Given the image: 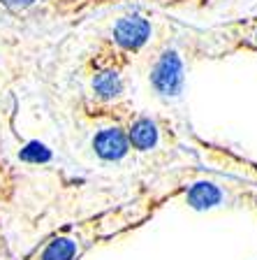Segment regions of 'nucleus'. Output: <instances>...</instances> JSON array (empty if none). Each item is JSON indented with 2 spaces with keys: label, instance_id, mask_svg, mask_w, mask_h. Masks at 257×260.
I'll list each match as a JSON object with an SVG mask.
<instances>
[{
  "label": "nucleus",
  "instance_id": "f257e3e1",
  "mask_svg": "<svg viewBox=\"0 0 257 260\" xmlns=\"http://www.w3.org/2000/svg\"><path fill=\"white\" fill-rule=\"evenodd\" d=\"M151 81L162 95H178L183 88V65L176 51H165L151 72Z\"/></svg>",
  "mask_w": 257,
  "mask_h": 260
},
{
  "label": "nucleus",
  "instance_id": "f03ea898",
  "mask_svg": "<svg viewBox=\"0 0 257 260\" xmlns=\"http://www.w3.org/2000/svg\"><path fill=\"white\" fill-rule=\"evenodd\" d=\"M151 26L141 16H125L114 26V40L123 49H137L149 40Z\"/></svg>",
  "mask_w": 257,
  "mask_h": 260
},
{
  "label": "nucleus",
  "instance_id": "7ed1b4c3",
  "mask_svg": "<svg viewBox=\"0 0 257 260\" xmlns=\"http://www.w3.org/2000/svg\"><path fill=\"white\" fill-rule=\"evenodd\" d=\"M93 149L102 160H118L128 153V137L118 128H104L95 135Z\"/></svg>",
  "mask_w": 257,
  "mask_h": 260
},
{
  "label": "nucleus",
  "instance_id": "20e7f679",
  "mask_svg": "<svg viewBox=\"0 0 257 260\" xmlns=\"http://www.w3.org/2000/svg\"><path fill=\"white\" fill-rule=\"evenodd\" d=\"M220 200H223V190L211 181H199L188 190V205L195 209H209V207L218 205Z\"/></svg>",
  "mask_w": 257,
  "mask_h": 260
},
{
  "label": "nucleus",
  "instance_id": "39448f33",
  "mask_svg": "<svg viewBox=\"0 0 257 260\" xmlns=\"http://www.w3.org/2000/svg\"><path fill=\"white\" fill-rule=\"evenodd\" d=\"M128 140L132 142L134 149H141V151H146V149H151V146L158 142V128L156 123L151 119H139L134 121L132 128H130V135Z\"/></svg>",
  "mask_w": 257,
  "mask_h": 260
},
{
  "label": "nucleus",
  "instance_id": "423d86ee",
  "mask_svg": "<svg viewBox=\"0 0 257 260\" xmlns=\"http://www.w3.org/2000/svg\"><path fill=\"white\" fill-rule=\"evenodd\" d=\"M93 88H95V93L102 100H112V98H116L118 93L123 91V81H121L118 72L102 70L100 75H95V79H93Z\"/></svg>",
  "mask_w": 257,
  "mask_h": 260
},
{
  "label": "nucleus",
  "instance_id": "0eeeda50",
  "mask_svg": "<svg viewBox=\"0 0 257 260\" xmlns=\"http://www.w3.org/2000/svg\"><path fill=\"white\" fill-rule=\"evenodd\" d=\"M75 255H77V244L67 237H58L44 249L42 260H72Z\"/></svg>",
  "mask_w": 257,
  "mask_h": 260
},
{
  "label": "nucleus",
  "instance_id": "6e6552de",
  "mask_svg": "<svg viewBox=\"0 0 257 260\" xmlns=\"http://www.w3.org/2000/svg\"><path fill=\"white\" fill-rule=\"evenodd\" d=\"M49 158H51V151L40 142H30L26 144V149H21V160L26 162H47Z\"/></svg>",
  "mask_w": 257,
  "mask_h": 260
},
{
  "label": "nucleus",
  "instance_id": "1a4fd4ad",
  "mask_svg": "<svg viewBox=\"0 0 257 260\" xmlns=\"http://www.w3.org/2000/svg\"><path fill=\"white\" fill-rule=\"evenodd\" d=\"M7 7H12V10H21V7H28L32 3V0H3Z\"/></svg>",
  "mask_w": 257,
  "mask_h": 260
}]
</instances>
